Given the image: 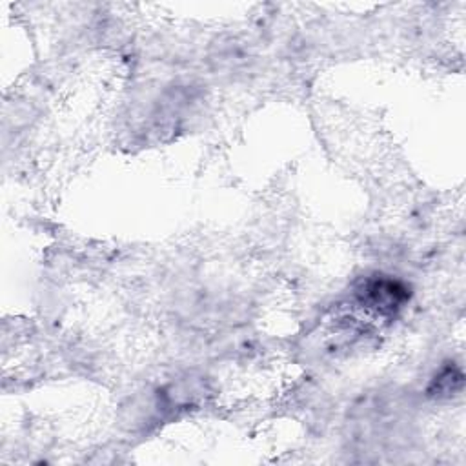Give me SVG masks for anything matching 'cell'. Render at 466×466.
<instances>
[{
    "label": "cell",
    "instance_id": "obj_1",
    "mask_svg": "<svg viewBox=\"0 0 466 466\" xmlns=\"http://www.w3.org/2000/svg\"><path fill=\"white\" fill-rule=\"evenodd\" d=\"M362 302L380 313H391L408 300V289L393 279H370L360 289Z\"/></svg>",
    "mask_w": 466,
    "mask_h": 466
}]
</instances>
